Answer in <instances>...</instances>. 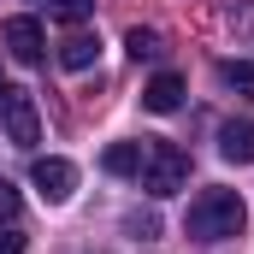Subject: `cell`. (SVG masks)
<instances>
[{"instance_id": "cell-1", "label": "cell", "mask_w": 254, "mask_h": 254, "mask_svg": "<svg viewBox=\"0 0 254 254\" xmlns=\"http://www.w3.org/2000/svg\"><path fill=\"white\" fill-rule=\"evenodd\" d=\"M243 225H249V207L237 190H201L190 201V219H184V231L195 243H231V237H243Z\"/></svg>"}, {"instance_id": "cell-2", "label": "cell", "mask_w": 254, "mask_h": 254, "mask_svg": "<svg viewBox=\"0 0 254 254\" xmlns=\"http://www.w3.org/2000/svg\"><path fill=\"white\" fill-rule=\"evenodd\" d=\"M136 178H142V190L148 195H178L190 184V154L178 148V142H166V136H148L142 142V166H136Z\"/></svg>"}, {"instance_id": "cell-3", "label": "cell", "mask_w": 254, "mask_h": 254, "mask_svg": "<svg viewBox=\"0 0 254 254\" xmlns=\"http://www.w3.org/2000/svg\"><path fill=\"white\" fill-rule=\"evenodd\" d=\"M0 125L18 148H36L42 142V113L30 101V89H0Z\"/></svg>"}, {"instance_id": "cell-4", "label": "cell", "mask_w": 254, "mask_h": 254, "mask_svg": "<svg viewBox=\"0 0 254 254\" xmlns=\"http://www.w3.org/2000/svg\"><path fill=\"white\" fill-rule=\"evenodd\" d=\"M30 184H36V195L42 201H71V190H77V166L71 160H60V154H48V160H36L30 166Z\"/></svg>"}, {"instance_id": "cell-5", "label": "cell", "mask_w": 254, "mask_h": 254, "mask_svg": "<svg viewBox=\"0 0 254 254\" xmlns=\"http://www.w3.org/2000/svg\"><path fill=\"white\" fill-rule=\"evenodd\" d=\"M0 42H6V54H12L18 65H42V54H48V36H42L36 18H6Z\"/></svg>"}, {"instance_id": "cell-6", "label": "cell", "mask_w": 254, "mask_h": 254, "mask_svg": "<svg viewBox=\"0 0 254 254\" xmlns=\"http://www.w3.org/2000/svg\"><path fill=\"white\" fill-rule=\"evenodd\" d=\"M219 154L231 166H254V119H231L219 125Z\"/></svg>"}, {"instance_id": "cell-7", "label": "cell", "mask_w": 254, "mask_h": 254, "mask_svg": "<svg viewBox=\"0 0 254 254\" xmlns=\"http://www.w3.org/2000/svg\"><path fill=\"white\" fill-rule=\"evenodd\" d=\"M142 107H148V113H178V107H184V77H178V71H160V77L142 89Z\"/></svg>"}, {"instance_id": "cell-8", "label": "cell", "mask_w": 254, "mask_h": 254, "mask_svg": "<svg viewBox=\"0 0 254 254\" xmlns=\"http://www.w3.org/2000/svg\"><path fill=\"white\" fill-rule=\"evenodd\" d=\"M101 60V36H89V30H71L60 42V65L65 71H89V65Z\"/></svg>"}, {"instance_id": "cell-9", "label": "cell", "mask_w": 254, "mask_h": 254, "mask_svg": "<svg viewBox=\"0 0 254 254\" xmlns=\"http://www.w3.org/2000/svg\"><path fill=\"white\" fill-rule=\"evenodd\" d=\"M136 166H142V142H113L101 154V172H113V178H136Z\"/></svg>"}, {"instance_id": "cell-10", "label": "cell", "mask_w": 254, "mask_h": 254, "mask_svg": "<svg viewBox=\"0 0 254 254\" xmlns=\"http://www.w3.org/2000/svg\"><path fill=\"white\" fill-rule=\"evenodd\" d=\"M219 83L237 89L243 101H254V65H249V60H225V65H219Z\"/></svg>"}, {"instance_id": "cell-11", "label": "cell", "mask_w": 254, "mask_h": 254, "mask_svg": "<svg viewBox=\"0 0 254 254\" xmlns=\"http://www.w3.org/2000/svg\"><path fill=\"white\" fill-rule=\"evenodd\" d=\"M125 48H130V60H160V36L154 30H130Z\"/></svg>"}, {"instance_id": "cell-12", "label": "cell", "mask_w": 254, "mask_h": 254, "mask_svg": "<svg viewBox=\"0 0 254 254\" xmlns=\"http://www.w3.org/2000/svg\"><path fill=\"white\" fill-rule=\"evenodd\" d=\"M48 12H54L60 24H83V18L95 12V0H48Z\"/></svg>"}, {"instance_id": "cell-13", "label": "cell", "mask_w": 254, "mask_h": 254, "mask_svg": "<svg viewBox=\"0 0 254 254\" xmlns=\"http://www.w3.org/2000/svg\"><path fill=\"white\" fill-rule=\"evenodd\" d=\"M18 207H24V195H18L6 178H0V225H12V219H18Z\"/></svg>"}, {"instance_id": "cell-14", "label": "cell", "mask_w": 254, "mask_h": 254, "mask_svg": "<svg viewBox=\"0 0 254 254\" xmlns=\"http://www.w3.org/2000/svg\"><path fill=\"white\" fill-rule=\"evenodd\" d=\"M130 231L148 243V237H160V219H154V213H136V219H130Z\"/></svg>"}, {"instance_id": "cell-15", "label": "cell", "mask_w": 254, "mask_h": 254, "mask_svg": "<svg viewBox=\"0 0 254 254\" xmlns=\"http://www.w3.org/2000/svg\"><path fill=\"white\" fill-rule=\"evenodd\" d=\"M0 254H24V231L6 225V231H0Z\"/></svg>"}]
</instances>
